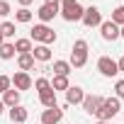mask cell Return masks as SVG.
<instances>
[{"instance_id":"6da1fadb","label":"cell","mask_w":124,"mask_h":124,"mask_svg":"<svg viewBox=\"0 0 124 124\" xmlns=\"http://www.w3.org/2000/svg\"><path fill=\"white\" fill-rule=\"evenodd\" d=\"M83 12H85V8L78 3V0H61L58 3V15L66 22H80Z\"/></svg>"},{"instance_id":"7a4b0ae2","label":"cell","mask_w":124,"mask_h":124,"mask_svg":"<svg viewBox=\"0 0 124 124\" xmlns=\"http://www.w3.org/2000/svg\"><path fill=\"white\" fill-rule=\"evenodd\" d=\"M29 39L32 41H37V44H44V46H51V44H56V32L49 27V24H34L32 27V34H29Z\"/></svg>"},{"instance_id":"3957f363","label":"cell","mask_w":124,"mask_h":124,"mask_svg":"<svg viewBox=\"0 0 124 124\" xmlns=\"http://www.w3.org/2000/svg\"><path fill=\"white\" fill-rule=\"evenodd\" d=\"M119 109H122V100H117V97H105L95 117H97V122H109L112 117L119 114Z\"/></svg>"},{"instance_id":"277c9868","label":"cell","mask_w":124,"mask_h":124,"mask_svg":"<svg viewBox=\"0 0 124 124\" xmlns=\"http://www.w3.org/2000/svg\"><path fill=\"white\" fill-rule=\"evenodd\" d=\"M71 68H83L88 63V41L85 39H76L73 49H71Z\"/></svg>"},{"instance_id":"5b68a950","label":"cell","mask_w":124,"mask_h":124,"mask_svg":"<svg viewBox=\"0 0 124 124\" xmlns=\"http://www.w3.org/2000/svg\"><path fill=\"white\" fill-rule=\"evenodd\" d=\"M97 71H100V76H105V78L119 76V71H117V61H114L112 56H100V58H97Z\"/></svg>"},{"instance_id":"8992f818","label":"cell","mask_w":124,"mask_h":124,"mask_svg":"<svg viewBox=\"0 0 124 124\" xmlns=\"http://www.w3.org/2000/svg\"><path fill=\"white\" fill-rule=\"evenodd\" d=\"M85 27H100L102 24V12H100V8H95V5H90V8H85V12H83V20H80Z\"/></svg>"},{"instance_id":"52a82bcc","label":"cell","mask_w":124,"mask_h":124,"mask_svg":"<svg viewBox=\"0 0 124 124\" xmlns=\"http://www.w3.org/2000/svg\"><path fill=\"white\" fill-rule=\"evenodd\" d=\"M10 83H12V88H15V90H20V93H24V90H29V88L34 85L32 76H29V73H24V71H17L15 76H10Z\"/></svg>"},{"instance_id":"ba28073f","label":"cell","mask_w":124,"mask_h":124,"mask_svg":"<svg viewBox=\"0 0 124 124\" xmlns=\"http://www.w3.org/2000/svg\"><path fill=\"white\" fill-rule=\"evenodd\" d=\"M100 37H102L105 41H117V39H119V27H117L112 20H102V24H100Z\"/></svg>"},{"instance_id":"9c48e42d","label":"cell","mask_w":124,"mask_h":124,"mask_svg":"<svg viewBox=\"0 0 124 124\" xmlns=\"http://www.w3.org/2000/svg\"><path fill=\"white\" fill-rule=\"evenodd\" d=\"M61 119H63V109H61L58 105H56V107H46V109L41 112V117H39L41 124H58Z\"/></svg>"},{"instance_id":"30bf717a","label":"cell","mask_w":124,"mask_h":124,"mask_svg":"<svg viewBox=\"0 0 124 124\" xmlns=\"http://www.w3.org/2000/svg\"><path fill=\"white\" fill-rule=\"evenodd\" d=\"M37 17L41 20V24H49L54 17H58V5H39V10H37Z\"/></svg>"},{"instance_id":"8fae6325","label":"cell","mask_w":124,"mask_h":124,"mask_svg":"<svg viewBox=\"0 0 124 124\" xmlns=\"http://www.w3.org/2000/svg\"><path fill=\"white\" fill-rule=\"evenodd\" d=\"M8 117H10V122H12V124H24V122L29 119V112H27V107L15 105V107H10V109H8Z\"/></svg>"},{"instance_id":"7c38bea8","label":"cell","mask_w":124,"mask_h":124,"mask_svg":"<svg viewBox=\"0 0 124 124\" xmlns=\"http://www.w3.org/2000/svg\"><path fill=\"white\" fill-rule=\"evenodd\" d=\"M102 100H105V97H100V95H85L80 105H83V109H85L88 114H97V109H100Z\"/></svg>"},{"instance_id":"4fadbf2b","label":"cell","mask_w":124,"mask_h":124,"mask_svg":"<svg viewBox=\"0 0 124 124\" xmlns=\"http://www.w3.org/2000/svg\"><path fill=\"white\" fill-rule=\"evenodd\" d=\"M83 97H85V93H83L80 85H71V88L66 90V105H80Z\"/></svg>"},{"instance_id":"5bb4252c","label":"cell","mask_w":124,"mask_h":124,"mask_svg":"<svg viewBox=\"0 0 124 124\" xmlns=\"http://www.w3.org/2000/svg\"><path fill=\"white\" fill-rule=\"evenodd\" d=\"M32 56H34V61L46 63V61H51V49L44 46V44H34V46H32Z\"/></svg>"},{"instance_id":"9a60e30c","label":"cell","mask_w":124,"mask_h":124,"mask_svg":"<svg viewBox=\"0 0 124 124\" xmlns=\"http://www.w3.org/2000/svg\"><path fill=\"white\" fill-rule=\"evenodd\" d=\"M20 97H22V93H20V90H15V88H10V90H5V93H3V105L10 109V107L20 105Z\"/></svg>"},{"instance_id":"2e32d148","label":"cell","mask_w":124,"mask_h":124,"mask_svg":"<svg viewBox=\"0 0 124 124\" xmlns=\"http://www.w3.org/2000/svg\"><path fill=\"white\" fill-rule=\"evenodd\" d=\"M17 68L24 71V73H29V71L34 68V56H32V54H20V56H17Z\"/></svg>"},{"instance_id":"e0dca14e","label":"cell","mask_w":124,"mask_h":124,"mask_svg":"<svg viewBox=\"0 0 124 124\" xmlns=\"http://www.w3.org/2000/svg\"><path fill=\"white\" fill-rule=\"evenodd\" d=\"M12 44H15V54H17V56H20V54H32V46H34L32 39H15Z\"/></svg>"},{"instance_id":"ac0fdd59","label":"cell","mask_w":124,"mask_h":124,"mask_svg":"<svg viewBox=\"0 0 124 124\" xmlns=\"http://www.w3.org/2000/svg\"><path fill=\"white\" fill-rule=\"evenodd\" d=\"M32 17H34V12H32L29 8H20V10L15 12V22H20V24H29Z\"/></svg>"},{"instance_id":"d6986e66","label":"cell","mask_w":124,"mask_h":124,"mask_svg":"<svg viewBox=\"0 0 124 124\" xmlns=\"http://www.w3.org/2000/svg\"><path fill=\"white\" fill-rule=\"evenodd\" d=\"M39 102H41V107L46 109V107H56L58 102H56V93L54 90H46V93H41L39 95Z\"/></svg>"},{"instance_id":"ffe728a7","label":"cell","mask_w":124,"mask_h":124,"mask_svg":"<svg viewBox=\"0 0 124 124\" xmlns=\"http://www.w3.org/2000/svg\"><path fill=\"white\" fill-rule=\"evenodd\" d=\"M68 88H71V83H68L66 76H54V80H51V90H54V93H56V90H63V93H66Z\"/></svg>"},{"instance_id":"44dd1931","label":"cell","mask_w":124,"mask_h":124,"mask_svg":"<svg viewBox=\"0 0 124 124\" xmlns=\"http://www.w3.org/2000/svg\"><path fill=\"white\" fill-rule=\"evenodd\" d=\"M0 58H3V61L15 58V44L12 41H3V44H0Z\"/></svg>"},{"instance_id":"7402d4cb","label":"cell","mask_w":124,"mask_h":124,"mask_svg":"<svg viewBox=\"0 0 124 124\" xmlns=\"http://www.w3.org/2000/svg\"><path fill=\"white\" fill-rule=\"evenodd\" d=\"M71 71H73V68H71L68 61H54V76H66V78H68Z\"/></svg>"},{"instance_id":"603a6c76","label":"cell","mask_w":124,"mask_h":124,"mask_svg":"<svg viewBox=\"0 0 124 124\" xmlns=\"http://www.w3.org/2000/svg\"><path fill=\"white\" fill-rule=\"evenodd\" d=\"M15 32H17V27H15V22H10V20H5L3 24H0V34H3L5 39H12Z\"/></svg>"},{"instance_id":"cb8c5ba5","label":"cell","mask_w":124,"mask_h":124,"mask_svg":"<svg viewBox=\"0 0 124 124\" xmlns=\"http://www.w3.org/2000/svg\"><path fill=\"white\" fill-rule=\"evenodd\" d=\"M32 88H34V90H37V93L41 95V93H46V90H51V80L41 76V78H37V80H34V85H32Z\"/></svg>"},{"instance_id":"d4e9b609","label":"cell","mask_w":124,"mask_h":124,"mask_svg":"<svg viewBox=\"0 0 124 124\" xmlns=\"http://www.w3.org/2000/svg\"><path fill=\"white\" fill-rule=\"evenodd\" d=\"M117 27H124V5H119V8H114L112 10V17H109Z\"/></svg>"},{"instance_id":"484cf974","label":"cell","mask_w":124,"mask_h":124,"mask_svg":"<svg viewBox=\"0 0 124 124\" xmlns=\"http://www.w3.org/2000/svg\"><path fill=\"white\" fill-rule=\"evenodd\" d=\"M114 93H117V95H114L117 100H124V78L114 83Z\"/></svg>"},{"instance_id":"4316f807","label":"cell","mask_w":124,"mask_h":124,"mask_svg":"<svg viewBox=\"0 0 124 124\" xmlns=\"http://www.w3.org/2000/svg\"><path fill=\"white\" fill-rule=\"evenodd\" d=\"M12 83H10V76H0V95H3L5 90H10Z\"/></svg>"},{"instance_id":"83f0119b","label":"cell","mask_w":124,"mask_h":124,"mask_svg":"<svg viewBox=\"0 0 124 124\" xmlns=\"http://www.w3.org/2000/svg\"><path fill=\"white\" fill-rule=\"evenodd\" d=\"M10 10H12V8H10L8 0H0V17H8V15H10Z\"/></svg>"},{"instance_id":"f1b7e54d","label":"cell","mask_w":124,"mask_h":124,"mask_svg":"<svg viewBox=\"0 0 124 124\" xmlns=\"http://www.w3.org/2000/svg\"><path fill=\"white\" fill-rule=\"evenodd\" d=\"M117 71H119V73H124V56L117 61Z\"/></svg>"},{"instance_id":"f546056e","label":"cell","mask_w":124,"mask_h":124,"mask_svg":"<svg viewBox=\"0 0 124 124\" xmlns=\"http://www.w3.org/2000/svg\"><path fill=\"white\" fill-rule=\"evenodd\" d=\"M17 3H20V8H29V5L34 3V0H17Z\"/></svg>"},{"instance_id":"4dcf8cb0","label":"cell","mask_w":124,"mask_h":124,"mask_svg":"<svg viewBox=\"0 0 124 124\" xmlns=\"http://www.w3.org/2000/svg\"><path fill=\"white\" fill-rule=\"evenodd\" d=\"M44 3H46V5H58L61 0H44Z\"/></svg>"},{"instance_id":"1f68e13d","label":"cell","mask_w":124,"mask_h":124,"mask_svg":"<svg viewBox=\"0 0 124 124\" xmlns=\"http://www.w3.org/2000/svg\"><path fill=\"white\" fill-rule=\"evenodd\" d=\"M5 109H8V107L3 105V100H0V117H3V114H5Z\"/></svg>"},{"instance_id":"d6a6232c","label":"cell","mask_w":124,"mask_h":124,"mask_svg":"<svg viewBox=\"0 0 124 124\" xmlns=\"http://www.w3.org/2000/svg\"><path fill=\"white\" fill-rule=\"evenodd\" d=\"M119 39H124V27H119Z\"/></svg>"},{"instance_id":"836d02e7","label":"cell","mask_w":124,"mask_h":124,"mask_svg":"<svg viewBox=\"0 0 124 124\" xmlns=\"http://www.w3.org/2000/svg\"><path fill=\"white\" fill-rule=\"evenodd\" d=\"M93 124H109V122H93Z\"/></svg>"},{"instance_id":"e575fe53","label":"cell","mask_w":124,"mask_h":124,"mask_svg":"<svg viewBox=\"0 0 124 124\" xmlns=\"http://www.w3.org/2000/svg\"><path fill=\"white\" fill-rule=\"evenodd\" d=\"M3 41H5V37H3V34H0V44H3Z\"/></svg>"}]
</instances>
